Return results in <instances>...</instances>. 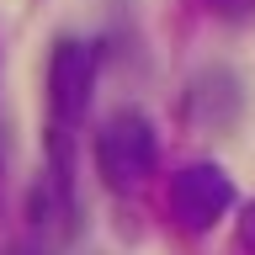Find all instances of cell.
<instances>
[{"label": "cell", "instance_id": "cell-7", "mask_svg": "<svg viewBox=\"0 0 255 255\" xmlns=\"http://www.w3.org/2000/svg\"><path fill=\"white\" fill-rule=\"evenodd\" d=\"M239 250L255 255V202L245 207V218H239Z\"/></svg>", "mask_w": 255, "mask_h": 255}, {"label": "cell", "instance_id": "cell-5", "mask_svg": "<svg viewBox=\"0 0 255 255\" xmlns=\"http://www.w3.org/2000/svg\"><path fill=\"white\" fill-rule=\"evenodd\" d=\"M239 112H245V80H239L229 64H213V69H202V75H191V85H186L191 128L223 133V128L239 123Z\"/></svg>", "mask_w": 255, "mask_h": 255}, {"label": "cell", "instance_id": "cell-1", "mask_svg": "<svg viewBox=\"0 0 255 255\" xmlns=\"http://www.w3.org/2000/svg\"><path fill=\"white\" fill-rule=\"evenodd\" d=\"M159 165V143H154V123L143 112H112L101 133H96V170L112 191H133L149 186V175Z\"/></svg>", "mask_w": 255, "mask_h": 255}, {"label": "cell", "instance_id": "cell-2", "mask_svg": "<svg viewBox=\"0 0 255 255\" xmlns=\"http://www.w3.org/2000/svg\"><path fill=\"white\" fill-rule=\"evenodd\" d=\"M96 43L85 37H59L48 53V123H53V149H69V128L85 117L96 91Z\"/></svg>", "mask_w": 255, "mask_h": 255}, {"label": "cell", "instance_id": "cell-6", "mask_svg": "<svg viewBox=\"0 0 255 255\" xmlns=\"http://www.w3.org/2000/svg\"><path fill=\"white\" fill-rule=\"evenodd\" d=\"M207 16H218V21H250L255 16V0H197Z\"/></svg>", "mask_w": 255, "mask_h": 255}, {"label": "cell", "instance_id": "cell-3", "mask_svg": "<svg viewBox=\"0 0 255 255\" xmlns=\"http://www.w3.org/2000/svg\"><path fill=\"white\" fill-rule=\"evenodd\" d=\"M165 207H170V223L181 234H207L218 218H229L234 207V181L223 165L213 159H191L170 175V191H165Z\"/></svg>", "mask_w": 255, "mask_h": 255}, {"label": "cell", "instance_id": "cell-4", "mask_svg": "<svg viewBox=\"0 0 255 255\" xmlns=\"http://www.w3.org/2000/svg\"><path fill=\"white\" fill-rule=\"evenodd\" d=\"M75 239V191H69V149H53V165L32 191L27 207V239L21 255H59Z\"/></svg>", "mask_w": 255, "mask_h": 255}]
</instances>
